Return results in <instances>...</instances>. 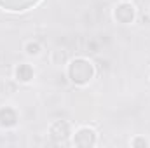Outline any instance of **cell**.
<instances>
[{
	"instance_id": "cell-6",
	"label": "cell",
	"mask_w": 150,
	"mask_h": 148,
	"mask_svg": "<svg viewBox=\"0 0 150 148\" xmlns=\"http://www.w3.org/2000/svg\"><path fill=\"white\" fill-rule=\"evenodd\" d=\"M16 122H18V113L12 108L5 106L0 110V125L2 127H12V125H16Z\"/></svg>"
},
{
	"instance_id": "cell-8",
	"label": "cell",
	"mask_w": 150,
	"mask_h": 148,
	"mask_svg": "<svg viewBox=\"0 0 150 148\" xmlns=\"http://www.w3.org/2000/svg\"><path fill=\"white\" fill-rule=\"evenodd\" d=\"M26 52L35 56V54L40 52V45H38L37 42H30V44H26Z\"/></svg>"
},
{
	"instance_id": "cell-2",
	"label": "cell",
	"mask_w": 150,
	"mask_h": 148,
	"mask_svg": "<svg viewBox=\"0 0 150 148\" xmlns=\"http://www.w3.org/2000/svg\"><path fill=\"white\" fill-rule=\"evenodd\" d=\"M74 143L75 147H94L96 145V131L91 129V127H82L75 132V138H74Z\"/></svg>"
},
{
	"instance_id": "cell-9",
	"label": "cell",
	"mask_w": 150,
	"mask_h": 148,
	"mask_svg": "<svg viewBox=\"0 0 150 148\" xmlns=\"http://www.w3.org/2000/svg\"><path fill=\"white\" fill-rule=\"evenodd\" d=\"M149 143L145 141V140H142V138H136V140H133V147H147Z\"/></svg>"
},
{
	"instance_id": "cell-5",
	"label": "cell",
	"mask_w": 150,
	"mask_h": 148,
	"mask_svg": "<svg viewBox=\"0 0 150 148\" xmlns=\"http://www.w3.org/2000/svg\"><path fill=\"white\" fill-rule=\"evenodd\" d=\"M38 0H0V7L5 11H12V12H19V11H26L32 5H35Z\"/></svg>"
},
{
	"instance_id": "cell-3",
	"label": "cell",
	"mask_w": 150,
	"mask_h": 148,
	"mask_svg": "<svg viewBox=\"0 0 150 148\" xmlns=\"http://www.w3.org/2000/svg\"><path fill=\"white\" fill-rule=\"evenodd\" d=\"M49 134H51V138H52L56 143H65L67 138L70 136V124L65 122V120H56V122L51 125Z\"/></svg>"
},
{
	"instance_id": "cell-1",
	"label": "cell",
	"mask_w": 150,
	"mask_h": 148,
	"mask_svg": "<svg viewBox=\"0 0 150 148\" xmlns=\"http://www.w3.org/2000/svg\"><path fill=\"white\" fill-rule=\"evenodd\" d=\"M68 77H70V80L74 84L84 85L94 77V66L84 58H75L68 65Z\"/></svg>"
},
{
	"instance_id": "cell-7",
	"label": "cell",
	"mask_w": 150,
	"mask_h": 148,
	"mask_svg": "<svg viewBox=\"0 0 150 148\" xmlns=\"http://www.w3.org/2000/svg\"><path fill=\"white\" fill-rule=\"evenodd\" d=\"M16 78L19 82H30L33 78V68L30 65H19L16 68Z\"/></svg>"
},
{
	"instance_id": "cell-4",
	"label": "cell",
	"mask_w": 150,
	"mask_h": 148,
	"mask_svg": "<svg viewBox=\"0 0 150 148\" xmlns=\"http://www.w3.org/2000/svg\"><path fill=\"white\" fill-rule=\"evenodd\" d=\"M113 18H115L119 23H122V25L131 23V21L134 19V7H133V4H129V2L119 4V5L115 7V11H113Z\"/></svg>"
}]
</instances>
